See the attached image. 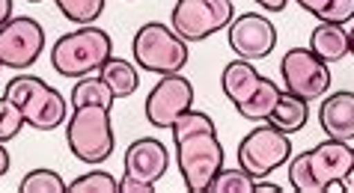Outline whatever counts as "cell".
<instances>
[{
    "label": "cell",
    "mask_w": 354,
    "mask_h": 193,
    "mask_svg": "<svg viewBox=\"0 0 354 193\" xmlns=\"http://www.w3.org/2000/svg\"><path fill=\"white\" fill-rule=\"evenodd\" d=\"M176 161H179L182 181L194 193H205L212 179L223 170V146L218 140V125L203 110H185L173 122Z\"/></svg>",
    "instance_id": "6da1fadb"
},
{
    "label": "cell",
    "mask_w": 354,
    "mask_h": 193,
    "mask_svg": "<svg viewBox=\"0 0 354 193\" xmlns=\"http://www.w3.org/2000/svg\"><path fill=\"white\" fill-rule=\"evenodd\" d=\"M354 158V149L342 140H324L289 161V185L298 193L342 190V179Z\"/></svg>",
    "instance_id": "7a4b0ae2"
},
{
    "label": "cell",
    "mask_w": 354,
    "mask_h": 193,
    "mask_svg": "<svg viewBox=\"0 0 354 193\" xmlns=\"http://www.w3.org/2000/svg\"><path fill=\"white\" fill-rule=\"evenodd\" d=\"M113 42L102 27H77V30L66 33L57 39V45L51 48V65L57 74L63 77H86L98 74V69L111 60Z\"/></svg>",
    "instance_id": "3957f363"
},
{
    "label": "cell",
    "mask_w": 354,
    "mask_h": 193,
    "mask_svg": "<svg viewBox=\"0 0 354 193\" xmlns=\"http://www.w3.org/2000/svg\"><path fill=\"white\" fill-rule=\"evenodd\" d=\"M66 143L68 152L84 163H104L113 154L116 137H113V122L111 108H98V104H86V108H72L66 125Z\"/></svg>",
    "instance_id": "277c9868"
},
{
    "label": "cell",
    "mask_w": 354,
    "mask_h": 193,
    "mask_svg": "<svg viewBox=\"0 0 354 193\" xmlns=\"http://www.w3.org/2000/svg\"><path fill=\"white\" fill-rule=\"evenodd\" d=\"M134 63L152 74H179L188 65V42L161 21H146L131 42Z\"/></svg>",
    "instance_id": "5b68a950"
},
{
    "label": "cell",
    "mask_w": 354,
    "mask_h": 193,
    "mask_svg": "<svg viewBox=\"0 0 354 193\" xmlns=\"http://www.w3.org/2000/svg\"><path fill=\"white\" fill-rule=\"evenodd\" d=\"M3 95L21 108L27 125H33L36 131H54L68 116V104L63 99V92H57L51 83L42 81V77L18 74L6 83Z\"/></svg>",
    "instance_id": "8992f818"
},
{
    "label": "cell",
    "mask_w": 354,
    "mask_h": 193,
    "mask_svg": "<svg viewBox=\"0 0 354 193\" xmlns=\"http://www.w3.org/2000/svg\"><path fill=\"white\" fill-rule=\"evenodd\" d=\"M292 161V140L274 125H259L239 143V167L253 179H265Z\"/></svg>",
    "instance_id": "52a82bcc"
},
{
    "label": "cell",
    "mask_w": 354,
    "mask_h": 193,
    "mask_svg": "<svg viewBox=\"0 0 354 193\" xmlns=\"http://www.w3.org/2000/svg\"><path fill=\"white\" fill-rule=\"evenodd\" d=\"M232 15H235L232 0H179L173 6L170 27L191 45L230 27Z\"/></svg>",
    "instance_id": "ba28073f"
},
{
    "label": "cell",
    "mask_w": 354,
    "mask_h": 193,
    "mask_svg": "<svg viewBox=\"0 0 354 193\" xmlns=\"http://www.w3.org/2000/svg\"><path fill=\"white\" fill-rule=\"evenodd\" d=\"M45 51V27L30 15H12L0 27V63L3 69L24 72Z\"/></svg>",
    "instance_id": "9c48e42d"
},
{
    "label": "cell",
    "mask_w": 354,
    "mask_h": 193,
    "mask_svg": "<svg viewBox=\"0 0 354 193\" xmlns=\"http://www.w3.org/2000/svg\"><path fill=\"white\" fill-rule=\"evenodd\" d=\"M280 74L286 83V92L298 95V99H324L330 90V63H324L319 54L307 51V48H292L283 54Z\"/></svg>",
    "instance_id": "30bf717a"
},
{
    "label": "cell",
    "mask_w": 354,
    "mask_h": 193,
    "mask_svg": "<svg viewBox=\"0 0 354 193\" xmlns=\"http://www.w3.org/2000/svg\"><path fill=\"white\" fill-rule=\"evenodd\" d=\"M191 108L194 83L185 74H164L146 95V119L155 128H173V122Z\"/></svg>",
    "instance_id": "8fae6325"
},
{
    "label": "cell",
    "mask_w": 354,
    "mask_h": 193,
    "mask_svg": "<svg viewBox=\"0 0 354 193\" xmlns=\"http://www.w3.org/2000/svg\"><path fill=\"white\" fill-rule=\"evenodd\" d=\"M226 30H230V48L235 51V57L248 63L265 60L274 51V45H277V30L259 12H244L239 18H232V24Z\"/></svg>",
    "instance_id": "7c38bea8"
},
{
    "label": "cell",
    "mask_w": 354,
    "mask_h": 193,
    "mask_svg": "<svg viewBox=\"0 0 354 193\" xmlns=\"http://www.w3.org/2000/svg\"><path fill=\"white\" fill-rule=\"evenodd\" d=\"M167 167H170V152H167L164 143L155 140V137L134 140L129 146V152H125V176L149 181V185L164 179Z\"/></svg>",
    "instance_id": "4fadbf2b"
},
{
    "label": "cell",
    "mask_w": 354,
    "mask_h": 193,
    "mask_svg": "<svg viewBox=\"0 0 354 193\" xmlns=\"http://www.w3.org/2000/svg\"><path fill=\"white\" fill-rule=\"evenodd\" d=\"M319 125L330 140L351 143L354 140V92L351 90L330 92L319 108Z\"/></svg>",
    "instance_id": "5bb4252c"
},
{
    "label": "cell",
    "mask_w": 354,
    "mask_h": 193,
    "mask_svg": "<svg viewBox=\"0 0 354 193\" xmlns=\"http://www.w3.org/2000/svg\"><path fill=\"white\" fill-rule=\"evenodd\" d=\"M259 83H262V74L253 69L248 60H232V63H226V69H223V74H221L223 95L235 104V108H239L241 101H248L250 95L257 92Z\"/></svg>",
    "instance_id": "9a60e30c"
},
{
    "label": "cell",
    "mask_w": 354,
    "mask_h": 193,
    "mask_svg": "<svg viewBox=\"0 0 354 193\" xmlns=\"http://www.w3.org/2000/svg\"><path fill=\"white\" fill-rule=\"evenodd\" d=\"M310 51L319 54L324 63H337L348 57V30L342 24L322 21L316 30L310 33Z\"/></svg>",
    "instance_id": "2e32d148"
},
{
    "label": "cell",
    "mask_w": 354,
    "mask_h": 193,
    "mask_svg": "<svg viewBox=\"0 0 354 193\" xmlns=\"http://www.w3.org/2000/svg\"><path fill=\"white\" fill-rule=\"evenodd\" d=\"M307 119H310V101H304L292 92H280V99L268 116V125L280 128L283 134H295L307 125Z\"/></svg>",
    "instance_id": "e0dca14e"
},
{
    "label": "cell",
    "mask_w": 354,
    "mask_h": 193,
    "mask_svg": "<svg viewBox=\"0 0 354 193\" xmlns=\"http://www.w3.org/2000/svg\"><path fill=\"white\" fill-rule=\"evenodd\" d=\"M98 74H102V81L113 90L116 99H129V95H134L137 83H140L137 65L129 60H120V57H111V60L98 69Z\"/></svg>",
    "instance_id": "ac0fdd59"
},
{
    "label": "cell",
    "mask_w": 354,
    "mask_h": 193,
    "mask_svg": "<svg viewBox=\"0 0 354 193\" xmlns=\"http://www.w3.org/2000/svg\"><path fill=\"white\" fill-rule=\"evenodd\" d=\"M116 95L113 90L102 81V74H86L77 77L72 95H68V104L72 108H86V104H98V108H113Z\"/></svg>",
    "instance_id": "d6986e66"
},
{
    "label": "cell",
    "mask_w": 354,
    "mask_h": 193,
    "mask_svg": "<svg viewBox=\"0 0 354 193\" xmlns=\"http://www.w3.org/2000/svg\"><path fill=\"white\" fill-rule=\"evenodd\" d=\"M277 99H280V86L274 83L271 77H262L257 92H253L248 101H241L235 110H239L244 119H250V122H268V116L274 110V104H277Z\"/></svg>",
    "instance_id": "ffe728a7"
},
{
    "label": "cell",
    "mask_w": 354,
    "mask_h": 193,
    "mask_svg": "<svg viewBox=\"0 0 354 193\" xmlns=\"http://www.w3.org/2000/svg\"><path fill=\"white\" fill-rule=\"evenodd\" d=\"M253 190H257V179H253L250 172H244L241 167L221 170L209 185V193H253Z\"/></svg>",
    "instance_id": "44dd1931"
},
{
    "label": "cell",
    "mask_w": 354,
    "mask_h": 193,
    "mask_svg": "<svg viewBox=\"0 0 354 193\" xmlns=\"http://www.w3.org/2000/svg\"><path fill=\"white\" fill-rule=\"evenodd\" d=\"M57 9L68 18L72 24H93L98 15L104 12V0H54Z\"/></svg>",
    "instance_id": "7402d4cb"
},
{
    "label": "cell",
    "mask_w": 354,
    "mask_h": 193,
    "mask_svg": "<svg viewBox=\"0 0 354 193\" xmlns=\"http://www.w3.org/2000/svg\"><path fill=\"white\" fill-rule=\"evenodd\" d=\"M68 185L63 181L60 172L54 170H30L27 176L21 179V185H18V190L21 193H63Z\"/></svg>",
    "instance_id": "603a6c76"
},
{
    "label": "cell",
    "mask_w": 354,
    "mask_h": 193,
    "mask_svg": "<svg viewBox=\"0 0 354 193\" xmlns=\"http://www.w3.org/2000/svg\"><path fill=\"white\" fill-rule=\"evenodd\" d=\"M27 125L24 119V113L21 108L12 101V99H0V143H9V140H15L18 134H21V128Z\"/></svg>",
    "instance_id": "cb8c5ba5"
},
{
    "label": "cell",
    "mask_w": 354,
    "mask_h": 193,
    "mask_svg": "<svg viewBox=\"0 0 354 193\" xmlns=\"http://www.w3.org/2000/svg\"><path fill=\"white\" fill-rule=\"evenodd\" d=\"M72 193H116L120 190V181H116L111 172L104 170H95V172H86V176L75 179L72 185H68Z\"/></svg>",
    "instance_id": "d4e9b609"
},
{
    "label": "cell",
    "mask_w": 354,
    "mask_h": 193,
    "mask_svg": "<svg viewBox=\"0 0 354 193\" xmlns=\"http://www.w3.org/2000/svg\"><path fill=\"white\" fill-rule=\"evenodd\" d=\"M316 18L319 21H328V24H346L354 18V0H330Z\"/></svg>",
    "instance_id": "484cf974"
},
{
    "label": "cell",
    "mask_w": 354,
    "mask_h": 193,
    "mask_svg": "<svg viewBox=\"0 0 354 193\" xmlns=\"http://www.w3.org/2000/svg\"><path fill=\"white\" fill-rule=\"evenodd\" d=\"M155 185H149V181H140L134 176H122L120 179V193H152Z\"/></svg>",
    "instance_id": "4316f807"
},
{
    "label": "cell",
    "mask_w": 354,
    "mask_h": 193,
    "mask_svg": "<svg viewBox=\"0 0 354 193\" xmlns=\"http://www.w3.org/2000/svg\"><path fill=\"white\" fill-rule=\"evenodd\" d=\"M298 3H301V9H304V12H313V15H319L322 9L330 3V0H298Z\"/></svg>",
    "instance_id": "83f0119b"
},
{
    "label": "cell",
    "mask_w": 354,
    "mask_h": 193,
    "mask_svg": "<svg viewBox=\"0 0 354 193\" xmlns=\"http://www.w3.org/2000/svg\"><path fill=\"white\" fill-rule=\"evenodd\" d=\"M262 9H268V12H283V9L289 6V0H257Z\"/></svg>",
    "instance_id": "f1b7e54d"
},
{
    "label": "cell",
    "mask_w": 354,
    "mask_h": 193,
    "mask_svg": "<svg viewBox=\"0 0 354 193\" xmlns=\"http://www.w3.org/2000/svg\"><path fill=\"white\" fill-rule=\"evenodd\" d=\"M342 190H346V193H354V158H351L348 170H346V179H342Z\"/></svg>",
    "instance_id": "f546056e"
},
{
    "label": "cell",
    "mask_w": 354,
    "mask_h": 193,
    "mask_svg": "<svg viewBox=\"0 0 354 193\" xmlns=\"http://www.w3.org/2000/svg\"><path fill=\"white\" fill-rule=\"evenodd\" d=\"M12 18V0H0V27Z\"/></svg>",
    "instance_id": "4dcf8cb0"
},
{
    "label": "cell",
    "mask_w": 354,
    "mask_h": 193,
    "mask_svg": "<svg viewBox=\"0 0 354 193\" xmlns=\"http://www.w3.org/2000/svg\"><path fill=\"white\" fill-rule=\"evenodd\" d=\"M6 172H9V152L3 143H0V176H6Z\"/></svg>",
    "instance_id": "1f68e13d"
},
{
    "label": "cell",
    "mask_w": 354,
    "mask_h": 193,
    "mask_svg": "<svg viewBox=\"0 0 354 193\" xmlns=\"http://www.w3.org/2000/svg\"><path fill=\"white\" fill-rule=\"evenodd\" d=\"M257 190H268V193H283V187H280V185H271V181H262V179H257Z\"/></svg>",
    "instance_id": "d6a6232c"
},
{
    "label": "cell",
    "mask_w": 354,
    "mask_h": 193,
    "mask_svg": "<svg viewBox=\"0 0 354 193\" xmlns=\"http://www.w3.org/2000/svg\"><path fill=\"white\" fill-rule=\"evenodd\" d=\"M348 54L354 57V27H351V30H348Z\"/></svg>",
    "instance_id": "836d02e7"
},
{
    "label": "cell",
    "mask_w": 354,
    "mask_h": 193,
    "mask_svg": "<svg viewBox=\"0 0 354 193\" xmlns=\"http://www.w3.org/2000/svg\"><path fill=\"white\" fill-rule=\"evenodd\" d=\"M27 3H45V0H27Z\"/></svg>",
    "instance_id": "e575fe53"
},
{
    "label": "cell",
    "mask_w": 354,
    "mask_h": 193,
    "mask_svg": "<svg viewBox=\"0 0 354 193\" xmlns=\"http://www.w3.org/2000/svg\"><path fill=\"white\" fill-rule=\"evenodd\" d=\"M0 69H3V63H0Z\"/></svg>",
    "instance_id": "d590c367"
}]
</instances>
